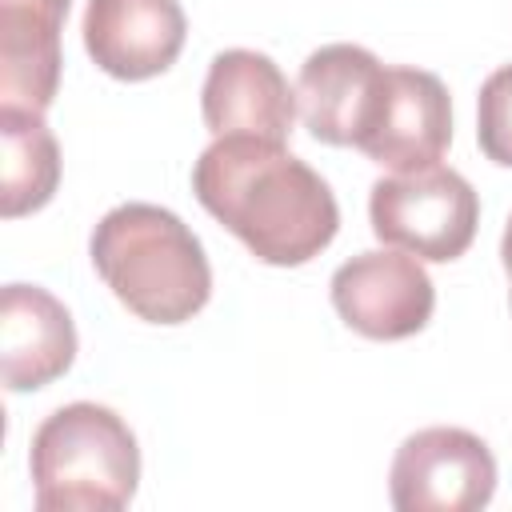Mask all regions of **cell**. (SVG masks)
Returning <instances> with one entry per match:
<instances>
[{
	"label": "cell",
	"mask_w": 512,
	"mask_h": 512,
	"mask_svg": "<svg viewBox=\"0 0 512 512\" xmlns=\"http://www.w3.org/2000/svg\"><path fill=\"white\" fill-rule=\"evenodd\" d=\"M28 472L40 512H116L136 496L140 448L124 416L76 400L32 432Z\"/></svg>",
	"instance_id": "obj_3"
},
{
	"label": "cell",
	"mask_w": 512,
	"mask_h": 512,
	"mask_svg": "<svg viewBox=\"0 0 512 512\" xmlns=\"http://www.w3.org/2000/svg\"><path fill=\"white\" fill-rule=\"evenodd\" d=\"M76 360V324L40 284H4L0 292V372L12 392H36Z\"/></svg>",
	"instance_id": "obj_11"
},
{
	"label": "cell",
	"mask_w": 512,
	"mask_h": 512,
	"mask_svg": "<svg viewBox=\"0 0 512 512\" xmlns=\"http://www.w3.org/2000/svg\"><path fill=\"white\" fill-rule=\"evenodd\" d=\"M88 252L112 296L148 324H184L212 296L200 236L160 204H116L92 228Z\"/></svg>",
	"instance_id": "obj_2"
},
{
	"label": "cell",
	"mask_w": 512,
	"mask_h": 512,
	"mask_svg": "<svg viewBox=\"0 0 512 512\" xmlns=\"http://www.w3.org/2000/svg\"><path fill=\"white\" fill-rule=\"evenodd\" d=\"M200 112L212 136L288 140L296 120V88L272 56L252 48H228L208 64Z\"/></svg>",
	"instance_id": "obj_9"
},
{
	"label": "cell",
	"mask_w": 512,
	"mask_h": 512,
	"mask_svg": "<svg viewBox=\"0 0 512 512\" xmlns=\"http://www.w3.org/2000/svg\"><path fill=\"white\" fill-rule=\"evenodd\" d=\"M384 64L360 44H324L300 64L296 104L308 132L320 144L360 148L380 92H384Z\"/></svg>",
	"instance_id": "obj_8"
},
{
	"label": "cell",
	"mask_w": 512,
	"mask_h": 512,
	"mask_svg": "<svg viewBox=\"0 0 512 512\" xmlns=\"http://www.w3.org/2000/svg\"><path fill=\"white\" fill-rule=\"evenodd\" d=\"M476 144L492 164L512 168V64H500L480 84V96H476Z\"/></svg>",
	"instance_id": "obj_14"
},
{
	"label": "cell",
	"mask_w": 512,
	"mask_h": 512,
	"mask_svg": "<svg viewBox=\"0 0 512 512\" xmlns=\"http://www.w3.org/2000/svg\"><path fill=\"white\" fill-rule=\"evenodd\" d=\"M196 200L264 264L296 268L320 256L340 208L328 180L264 136H216L192 164Z\"/></svg>",
	"instance_id": "obj_1"
},
{
	"label": "cell",
	"mask_w": 512,
	"mask_h": 512,
	"mask_svg": "<svg viewBox=\"0 0 512 512\" xmlns=\"http://www.w3.org/2000/svg\"><path fill=\"white\" fill-rule=\"evenodd\" d=\"M372 232L404 248L420 260L448 264L468 252L476 224H480V196L476 188L444 164L392 172L372 184L368 196Z\"/></svg>",
	"instance_id": "obj_4"
},
{
	"label": "cell",
	"mask_w": 512,
	"mask_h": 512,
	"mask_svg": "<svg viewBox=\"0 0 512 512\" xmlns=\"http://www.w3.org/2000/svg\"><path fill=\"white\" fill-rule=\"evenodd\" d=\"M0 212L8 220L44 208L60 184V144L44 112L0 108Z\"/></svg>",
	"instance_id": "obj_13"
},
{
	"label": "cell",
	"mask_w": 512,
	"mask_h": 512,
	"mask_svg": "<svg viewBox=\"0 0 512 512\" xmlns=\"http://www.w3.org/2000/svg\"><path fill=\"white\" fill-rule=\"evenodd\" d=\"M452 140V100L436 72L396 64L384 72L376 116L360 140V152L392 172L440 164Z\"/></svg>",
	"instance_id": "obj_7"
},
{
	"label": "cell",
	"mask_w": 512,
	"mask_h": 512,
	"mask_svg": "<svg viewBox=\"0 0 512 512\" xmlns=\"http://www.w3.org/2000/svg\"><path fill=\"white\" fill-rule=\"evenodd\" d=\"M332 308L368 340H408L436 308L432 276L404 248H368L332 272Z\"/></svg>",
	"instance_id": "obj_6"
},
{
	"label": "cell",
	"mask_w": 512,
	"mask_h": 512,
	"mask_svg": "<svg viewBox=\"0 0 512 512\" xmlns=\"http://www.w3.org/2000/svg\"><path fill=\"white\" fill-rule=\"evenodd\" d=\"M72 0H0V108L44 112L60 88V28Z\"/></svg>",
	"instance_id": "obj_12"
},
{
	"label": "cell",
	"mask_w": 512,
	"mask_h": 512,
	"mask_svg": "<svg viewBox=\"0 0 512 512\" xmlns=\"http://www.w3.org/2000/svg\"><path fill=\"white\" fill-rule=\"evenodd\" d=\"M500 260H504V272H508V300H512V216H508L504 236H500Z\"/></svg>",
	"instance_id": "obj_15"
},
{
	"label": "cell",
	"mask_w": 512,
	"mask_h": 512,
	"mask_svg": "<svg viewBox=\"0 0 512 512\" xmlns=\"http://www.w3.org/2000/svg\"><path fill=\"white\" fill-rule=\"evenodd\" d=\"M496 492V456L468 428L412 432L388 472V496L400 512H476Z\"/></svg>",
	"instance_id": "obj_5"
},
{
	"label": "cell",
	"mask_w": 512,
	"mask_h": 512,
	"mask_svg": "<svg viewBox=\"0 0 512 512\" xmlns=\"http://www.w3.org/2000/svg\"><path fill=\"white\" fill-rule=\"evenodd\" d=\"M188 20L180 0H88L84 48L116 80H152L184 48Z\"/></svg>",
	"instance_id": "obj_10"
}]
</instances>
